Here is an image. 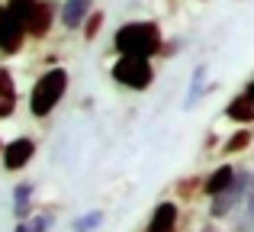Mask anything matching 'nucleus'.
<instances>
[{
  "label": "nucleus",
  "instance_id": "18",
  "mask_svg": "<svg viewBox=\"0 0 254 232\" xmlns=\"http://www.w3.org/2000/svg\"><path fill=\"white\" fill-rule=\"evenodd\" d=\"M251 142H254L251 129H235V132H232V136L222 142V155H238V152H245Z\"/></svg>",
  "mask_w": 254,
  "mask_h": 232
},
{
  "label": "nucleus",
  "instance_id": "10",
  "mask_svg": "<svg viewBox=\"0 0 254 232\" xmlns=\"http://www.w3.org/2000/svg\"><path fill=\"white\" fill-rule=\"evenodd\" d=\"M19 103V90L16 81H13V71L6 65H0V119H13Z\"/></svg>",
  "mask_w": 254,
  "mask_h": 232
},
{
  "label": "nucleus",
  "instance_id": "21",
  "mask_svg": "<svg viewBox=\"0 0 254 232\" xmlns=\"http://www.w3.org/2000/svg\"><path fill=\"white\" fill-rule=\"evenodd\" d=\"M245 94H248V97H251V100H254V77H251V81H248V84H245Z\"/></svg>",
  "mask_w": 254,
  "mask_h": 232
},
{
  "label": "nucleus",
  "instance_id": "19",
  "mask_svg": "<svg viewBox=\"0 0 254 232\" xmlns=\"http://www.w3.org/2000/svg\"><path fill=\"white\" fill-rule=\"evenodd\" d=\"M103 23H106V13L103 10H93L90 16H87L84 29H81V39H84V42H93V39L103 32Z\"/></svg>",
  "mask_w": 254,
  "mask_h": 232
},
{
  "label": "nucleus",
  "instance_id": "23",
  "mask_svg": "<svg viewBox=\"0 0 254 232\" xmlns=\"http://www.w3.org/2000/svg\"><path fill=\"white\" fill-rule=\"evenodd\" d=\"M145 232H171V229H148V226H145Z\"/></svg>",
  "mask_w": 254,
  "mask_h": 232
},
{
  "label": "nucleus",
  "instance_id": "16",
  "mask_svg": "<svg viewBox=\"0 0 254 232\" xmlns=\"http://www.w3.org/2000/svg\"><path fill=\"white\" fill-rule=\"evenodd\" d=\"M232 232H254V190L242 203V210L232 216Z\"/></svg>",
  "mask_w": 254,
  "mask_h": 232
},
{
  "label": "nucleus",
  "instance_id": "6",
  "mask_svg": "<svg viewBox=\"0 0 254 232\" xmlns=\"http://www.w3.org/2000/svg\"><path fill=\"white\" fill-rule=\"evenodd\" d=\"M62 16V3L55 0H36L26 16V32H29V42H45L55 29V19Z\"/></svg>",
  "mask_w": 254,
  "mask_h": 232
},
{
  "label": "nucleus",
  "instance_id": "15",
  "mask_svg": "<svg viewBox=\"0 0 254 232\" xmlns=\"http://www.w3.org/2000/svg\"><path fill=\"white\" fill-rule=\"evenodd\" d=\"M55 229V213H32L29 220H19L13 232H52Z\"/></svg>",
  "mask_w": 254,
  "mask_h": 232
},
{
  "label": "nucleus",
  "instance_id": "8",
  "mask_svg": "<svg viewBox=\"0 0 254 232\" xmlns=\"http://www.w3.org/2000/svg\"><path fill=\"white\" fill-rule=\"evenodd\" d=\"M97 10L93 6V0H62V29L64 32H81L84 29V23H87V16Z\"/></svg>",
  "mask_w": 254,
  "mask_h": 232
},
{
  "label": "nucleus",
  "instance_id": "20",
  "mask_svg": "<svg viewBox=\"0 0 254 232\" xmlns=\"http://www.w3.org/2000/svg\"><path fill=\"white\" fill-rule=\"evenodd\" d=\"M196 194H203V177H184L177 184V197H184V200H190Z\"/></svg>",
  "mask_w": 254,
  "mask_h": 232
},
{
  "label": "nucleus",
  "instance_id": "4",
  "mask_svg": "<svg viewBox=\"0 0 254 232\" xmlns=\"http://www.w3.org/2000/svg\"><path fill=\"white\" fill-rule=\"evenodd\" d=\"M254 190V171L248 168H238L235 181H232L229 190H222L219 197H209V220L219 223V220H232V216L242 210V203L251 197Z\"/></svg>",
  "mask_w": 254,
  "mask_h": 232
},
{
  "label": "nucleus",
  "instance_id": "14",
  "mask_svg": "<svg viewBox=\"0 0 254 232\" xmlns=\"http://www.w3.org/2000/svg\"><path fill=\"white\" fill-rule=\"evenodd\" d=\"M206 75H209V65H196L193 68V75H190V90H187V100H184V107H196V100L203 94H209V84H206Z\"/></svg>",
  "mask_w": 254,
  "mask_h": 232
},
{
  "label": "nucleus",
  "instance_id": "3",
  "mask_svg": "<svg viewBox=\"0 0 254 232\" xmlns=\"http://www.w3.org/2000/svg\"><path fill=\"white\" fill-rule=\"evenodd\" d=\"M110 77L126 90H148L155 84V65L145 55H116V62L110 65Z\"/></svg>",
  "mask_w": 254,
  "mask_h": 232
},
{
  "label": "nucleus",
  "instance_id": "17",
  "mask_svg": "<svg viewBox=\"0 0 254 232\" xmlns=\"http://www.w3.org/2000/svg\"><path fill=\"white\" fill-rule=\"evenodd\" d=\"M106 223V210H87L71 223V232H97Z\"/></svg>",
  "mask_w": 254,
  "mask_h": 232
},
{
  "label": "nucleus",
  "instance_id": "1",
  "mask_svg": "<svg viewBox=\"0 0 254 232\" xmlns=\"http://www.w3.org/2000/svg\"><path fill=\"white\" fill-rule=\"evenodd\" d=\"M113 52L116 55H145L158 58L164 52V29L155 19H129L113 32Z\"/></svg>",
  "mask_w": 254,
  "mask_h": 232
},
{
  "label": "nucleus",
  "instance_id": "7",
  "mask_svg": "<svg viewBox=\"0 0 254 232\" xmlns=\"http://www.w3.org/2000/svg\"><path fill=\"white\" fill-rule=\"evenodd\" d=\"M36 152H39L36 139L16 136V139H10V142L3 145V152H0V164H3L6 174H19L23 168H29V164H32Z\"/></svg>",
  "mask_w": 254,
  "mask_h": 232
},
{
  "label": "nucleus",
  "instance_id": "2",
  "mask_svg": "<svg viewBox=\"0 0 254 232\" xmlns=\"http://www.w3.org/2000/svg\"><path fill=\"white\" fill-rule=\"evenodd\" d=\"M68 84H71L68 68L49 65V68L36 77V84H32V90H29V113H32V119H49L52 113H55L58 103L64 100V94H68Z\"/></svg>",
  "mask_w": 254,
  "mask_h": 232
},
{
  "label": "nucleus",
  "instance_id": "13",
  "mask_svg": "<svg viewBox=\"0 0 254 232\" xmlns=\"http://www.w3.org/2000/svg\"><path fill=\"white\" fill-rule=\"evenodd\" d=\"M32 197H36V184L32 181H19L13 187V216H16V223L32 216Z\"/></svg>",
  "mask_w": 254,
  "mask_h": 232
},
{
  "label": "nucleus",
  "instance_id": "11",
  "mask_svg": "<svg viewBox=\"0 0 254 232\" xmlns=\"http://www.w3.org/2000/svg\"><path fill=\"white\" fill-rule=\"evenodd\" d=\"M177 223H180V203L177 200H161L148 216V229H171L177 232Z\"/></svg>",
  "mask_w": 254,
  "mask_h": 232
},
{
  "label": "nucleus",
  "instance_id": "5",
  "mask_svg": "<svg viewBox=\"0 0 254 232\" xmlns=\"http://www.w3.org/2000/svg\"><path fill=\"white\" fill-rule=\"evenodd\" d=\"M26 42H29V32H26L23 19L10 10V3H0V55L16 58L26 49Z\"/></svg>",
  "mask_w": 254,
  "mask_h": 232
},
{
  "label": "nucleus",
  "instance_id": "9",
  "mask_svg": "<svg viewBox=\"0 0 254 232\" xmlns=\"http://www.w3.org/2000/svg\"><path fill=\"white\" fill-rule=\"evenodd\" d=\"M235 174H238V168L229 164V161H222L219 168H212L209 174L203 177V197H219L222 190H229L232 181H235Z\"/></svg>",
  "mask_w": 254,
  "mask_h": 232
},
{
  "label": "nucleus",
  "instance_id": "12",
  "mask_svg": "<svg viewBox=\"0 0 254 232\" xmlns=\"http://www.w3.org/2000/svg\"><path fill=\"white\" fill-rule=\"evenodd\" d=\"M225 119H232L235 126H254V100L245 90L225 103Z\"/></svg>",
  "mask_w": 254,
  "mask_h": 232
},
{
  "label": "nucleus",
  "instance_id": "22",
  "mask_svg": "<svg viewBox=\"0 0 254 232\" xmlns=\"http://www.w3.org/2000/svg\"><path fill=\"white\" fill-rule=\"evenodd\" d=\"M199 232H216V226H209V223H206V226H203V229H199Z\"/></svg>",
  "mask_w": 254,
  "mask_h": 232
}]
</instances>
